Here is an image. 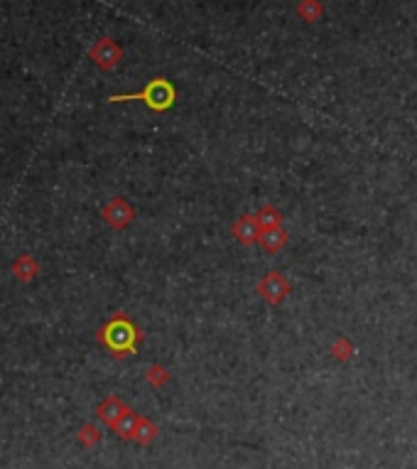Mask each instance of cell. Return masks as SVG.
Segmentation results:
<instances>
[{
	"mask_svg": "<svg viewBox=\"0 0 417 469\" xmlns=\"http://www.w3.org/2000/svg\"><path fill=\"white\" fill-rule=\"evenodd\" d=\"M99 339L104 342L116 356H128L135 351V346H138V342L142 339V334L123 312H118V315H113L99 330Z\"/></svg>",
	"mask_w": 417,
	"mask_h": 469,
	"instance_id": "cell-1",
	"label": "cell"
},
{
	"mask_svg": "<svg viewBox=\"0 0 417 469\" xmlns=\"http://www.w3.org/2000/svg\"><path fill=\"white\" fill-rule=\"evenodd\" d=\"M108 101H142V104H147L152 111H165V108H170L172 101H175V92H172V87L165 82V79H155V82L147 84L140 94L111 96Z\"/></svg>",
	"mask_w": 417,
	"mask_h": 469,
	"instance_id": "cell-2",
	"label": "cell"
},
{
	"mask_svg": "<svg viewBox=\"0 0 417 469\" xmlns=\"http://www.w3.org/2000/svg\"><path fill=\"white\" fill-rule=\"evenodd\" d=\"M89 57L94 59V62L99 64L101 69H113L116 64L120 62L123 52H120V47L113 42V39L104 37V39H99V42H96L94 47L89 49Z\"/></svg>",
	"mask_w": 417,
	"mask_h": 469,
	"instance_id": "cell-3",
	"label": "cell"
},
{
	"mask_svg": "<svg viewBox=\"0 0 417 469\" xmlns=\"http://www.w3.org/2000/svg\"><path fill=\"white\" fill-rule=\"evenodd\" d=\"M133 214H135L133 206H130L123 196H116V199H111L108 204L104 206V219L108 221L113 229H123V226H128L130 221H133Z\"/></svg>",
	"mask_w": 417,
	"mask_h": 469,
	"instance_id": "cell-4",
	"label": "cell"
},
{
	"mask_svg": "<svg viewBox=\"0 0 417 469\" xmlns=\"http://www.w3.org/2000/svg\"><path fill=\"white\" fill-rule=\"evenodd\" d=\"M233 236H236V241L243 246L256 244V241L263 236V226H261V221H258V216H253V214L241 216V219L233 224Z\"/></svg>",
	"mask_w": 417,
	"mask_h": 469,
	"instance_id": "cell-5",
	"label": "cell"
},
{
	"mask_svg": "<svg viewBox=\"0 0 417 469\" xmlns=\"http://www.w3.org/2000/svg\"><path fill=\"white\" fill-rule=\"evenodd\" d=\"M258 290H261V295L266 297L268 302H273V305H278V302H282V297L290 292V282L285 280L280 273H268L266 278L261 280V285H258Z\"/></svg>",
	"mask_w": 417,
	"mask_h": 469,
	"instance_id": "cell-6",
	"label": "cell"
},
{
	"mask_svg": "<svg viewBox=\"0 0 417 469\" xmlns=\"http://www.w3.org/2000/svg\"><path fill=\"white\" fill-rule=\"evenodd\" d=\"M37 273H39V263L32 258V256L25 254L13 261V275L20 282H30L32 278H37Z\"/></svg>",
	"mask_w": 417,
	"mask_h": 469,
	"instance_id": "cell-7",
	"label": "cell"
},
{
	"mask_svg": "<svg viewBox=\"0 0 417 469\" xmlns=\"http://www.w3.org/2000/svg\"><path fill=\"white\" fill-rule=\"evenodd\" d=\"M125 413H128V408H125L123 403H120L116 396L106 398V401L101 403V408H99V418H101V420H106V423H108L111 427H113L116 423H118L120 418L125 415Z\"/></svg>",
	"mask_w": 417,
	"mask_h": 469,
	"instance_id": "cell-8",
	"label": "cell"
},
{
	"mask_svg": "<svg viewBox=\"0 0 417 469\" xmlns=\"http://www.w3.org/2000/svg\"><path fill=\"white\" fill-rule=\"evenodd\" d=\"M261 244L266 246L268 254H278L285 244H287V231L282 226H275V229H266L261 236Z\"/></svg>",
	"mask_w": 417,
	"mask_h": 469,
	"instance_id": "cell-9",
	"label": "cell"
},
{
	"mask_svg": "<svg viewBox=\"0 0 417 469\" xmlns=\"http://www.w3.org/2000/svg\"><path fill=\"white\" fill-rule=\"evenodd\" d=\"M155 435H157V427L152 425V423L147 420V418H140L138 427H135V437H133V440H138L140 445H147V442L155 440Z\"/></svg>",
	"mask_w": 417,
	"mask_h": 469,
	"instance_id": "cell-10",
	"label": "cell"
},
{
	"mask_svg": "<svg viewBox=\"0 0 417 469\" xmlns=\"http://www.w3.org/2000/svg\"><path fill=\"white\" fill-rule=\"evenodd\" d=\"M258 221H261L263 231L266 229H275V226H280V221H282V216H280V211L275 209V206H263L261 211H258Z\"/></svg>",
	"mask_w": 417,
	"mask_h": 469,
	"instance_id": "cell-11",
	"label": "cell"
},
{
	"mask_svg": "<svg viewBox=\"0 0 417 469\" xmlns=\"http://www.w3.org/2000/svg\"><path fill=\"white\" fill-rule=\"evenodd\" d=\"M147 381H152V386H162L167 381V371L162 366H150L147 369Z\"/></svg>",
	"mask_w": 417,
	"mask_h": 469,
	"instance_id": "cell-12",
	"label": "cell"
},
{
	"mask_svg": "<svg viewBox=\"0 0 417 469\" xmlns=\"http://www.w3.org/2000/svg\"><path fill=\"white\" fill-rule=\"evenodd\" d=\"M84 437H86V442H96V440H99V430H96L94 425H86L84 427Z\"/></svg>",
	"mask_w": 417,
	"mask_h": 469,
	"instance_id": "cell-13",
	"label": "cell"
}]
</instances>
